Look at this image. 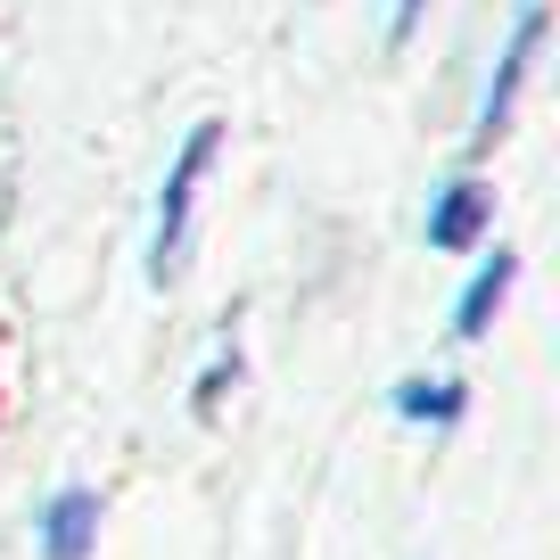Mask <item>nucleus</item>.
<instances>
[{"mask_svg": "<svg viewBox=\"0 0 560 560\" xmlns=\"http://www.w3.org/2000/svg\"><path fill=\"white\" fill-rule=\"evenodd\" d=\"M396 412H412V420H429V429H445V420L462 412V387H454V380H404V387H396Z\"/></svg>", "mask_w": 560, "mask_h": 560, "instance_id": "6", "label": "nucleus"}, {"mask_svg": "<svg viewBox=\"0 0 560 560\" xmlns=\"http://www.w3.org/2000/svg\"><path fill=\"white\" fill-rule=\"evenodd\" d=\"M214 124H198L190 140H182V158H174V174H165V190H158V240H149V272H174L182 264V240H190V207H198V182H207V165H214Z\"/></svg>", "mask_w": 560, "mask_h": 560, "instance_id": "1", "label": "nucleus"}, {"mask_svg": "<svg viewBox=\"0 0 560 560\" xmlns=\"http://www.w3.org/2000/svg\"><path fill=\"white\" fill-rule=\"evenodd\" d=\"M91 527H100V503H91V494H58V503L42 511V552L50 560H83Z\"/></svg>", "mask_w": 560, "mask_h": 560, "instance_id": "3", "label": "nucleus"}, {"mask_svg": "<svg viewBox=\"0 0 560 560\" xmlns=\"http://www.w3.org/2000/svg\"><path fill=\"white\" fill-rule=\"evenodd\" d=\"M478 223H487V198H478V182H454V190L429 207V247H470Z\"/></svg>", "mask_w": 560, "mask_h": 560, "instance_id": "4", "label": "nucleus"}, {"mask_svg": "<svg viewBox=\"0 0 560 560\" xmlns=\"http://www.w3.org/2000/svg\"><path fill=\"white\" fill-rule=\"evenodd\" d=\"M503 289H511V256H494L487 272L470 280V298L454 305V330H462V338H478V330L494 322V305H503Z\"/></svg>", "mask_w": 560, "mask_h": 560, "instance_id": "5", "label": "nucleus"}, {"mask_svg": "<svg viewBox=\"0 0 560 560\" xmlns=\"http://www.w3.org/2000/svg\"><path fill=\"white\" fill-rule=\"evenodd\" d=\"M412 25H420V0H396V25H387V34L404 42V34H412Z\"/></svg>", "mask_w": 560, "mask_h": 560, "instance_id": "7", "label": "nucleus"}, {"mask_svg": "<svg viewBox=\"0 0 560 560\" xmlns=\"http://www.w3.org/2000/svg\"><path fill=\"white\" fill-rule=\"evenodd\" d=\"M536 42H544V9L527 0L520 25H511V42H503V58H494V74H487V107H478V132H494V124L511 116V100H520L527 67H536Z\"/></svg>", "mask_w": 560, "mask_h": 560, "instance_id": "2", "label": "nucleus"}]
</instances>
